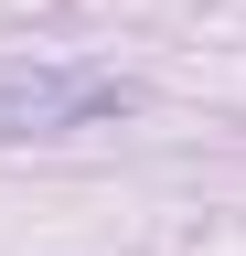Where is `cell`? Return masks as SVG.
<instances>
[{
    "label": "cell",
    "mask_w": 246,
    "mask_h": 256,
    "mask_svg": "<svg viewBox=\"0 0 246 256\" xmlns=\"http://www.w3.org/2000/svg\"><path fill=\"white\" fill-rule=\"evenodd\" d=\"M118 107L107 75H43V86H0V139H33V128H65V118H97Z\"/></svg>",
    "instance_id": "obj_1"
}]
</instances>
